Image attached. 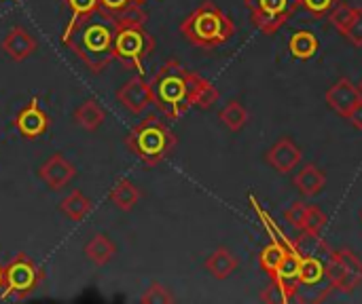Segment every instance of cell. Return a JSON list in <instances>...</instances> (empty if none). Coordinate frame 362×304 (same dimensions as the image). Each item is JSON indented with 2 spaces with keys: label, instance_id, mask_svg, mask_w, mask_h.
<instances>
[{
  "label": "cell",
  "instance_id": "obj_14",
  "mask_svg": "<svg viewBox=\"0 0 362 304\" xmlns=\"http://www.w3.org/2000/svg\"><path fill=\"white\" fill-rule=\"evenodd\" d=\"M38 49V42L36 38L32 36L30 30L17 25V28H11L4 38H2V51L13 59V61H23L28 57H32Z\"/></svg>",
  "mask_w": 362,
  "mask_h": 304
},
{
  "label": "cell",
  "instance_id": "obj_15",
  "mask_svg": "<svg viewBox=\"0 0 362 304\" xmlns=\"http://www.w3.org/2000/svg\"><path fill=\"white\" fill-rule=\"evenodd\" d=\"M72 118H74V123H76L81 129H85V131L91 133V131H98V129L104 125V121H106V110L102 108V104H100L98 99L87 97L85 102H81V104L74 108Z\"/></svg>",
  "mask_w": 362,
  "mask_h": 304
},
{
  "label": "cell",
  "instance_id": "obj_21",
  "mask_svg": "<svg viewBox=\"0 0 362 304\" xmlns=\"http://www.w3.org/2000/svg\"><path fill=\"white\" fill-rule=\"evenodd\" d=\"M299 262H301L299 250L295 245H288V250H286V254H284V258H282V262H280V267L272 279L284 284L286 288L297 290L299 288Z\"/></svg>",
  "mask_w": 362,
  "mask_h": 304
},
{
  "label": "cell",
  "instance_id": "obj_19",
  "mask_svg": "<svg viewBox=\"0 0 362 304\" xmlns=\"http://www.w3.org/2000/svg\"><path fill=\"white\" fill-rule=\"evenodd\" d=\"M59 212L72 220V222H83L91 212H93V201L81 193V190H72L70 195H66L62 201H59Z\"/></svg>",
  "mask_w": 362,
  "mask_h": 304
},
{
  "label": "cell",
  "instance_id": "obj_1",
  "mask_svg": "<svg viewBox=\"0 0 362 304\" xmlns=\"http://www.w3.org/2000/svg\"><path fill=\"white\" fill-rule=\"evenodd\" d=\"M117 25L119 19L98 11L85 17L66 38H62V44L70 49L93 74L104 72L115 61L112 44Z\"/></svg>",
  "mask_w": 362,
  "mask_h": 304
},
{
  "label": "cell",
  "instance_id": "obj_16",
  "mask_svg": "<svg viewBox=\"0 0 362 304\" xmlns=\"http://www.w3.org/2000/svg\"><path fill=\"white\" fill-rule=\"evenodd\" d=\"M238 267H240L238 258H235L233 252H229L227 248L214 250V252L206 258V262H204V269H206L214 279H218V281L229 279V277L238 271Z\"/></svg>",
  "mask_w": 362,
  "mask_h": 304
},
{
  "label": "cell",
  "instance_id": "obj_37",
  "mask_svg": "<svg viewBox=\"0 0 362 304\" xmlns=\"http://www.w3.org/2000/svg\"><path fill=\"white\" fill-rule=\"evenodd\" d=\"M358 89H361V93H362V80H361V85H358Z\"/></svg>",
  "mask_w": 362,
  "mask_h": 304
},
{
  "label": "cell",
  "instance_id": "obj_2",
  "mask_svg": "<svg viewBox=\"0 0 362 304\" xmlns=\"http://www.w3.org/2000/svg\"><path fill=\"white\" fill-rule=\"evenodd\" d=\"M204 76L187 70L180 61H165L151 80L153 106L170 121L185 116L193 104Z\"/></svg>",
  "mask_w": 362,
  "mask_h": 304
},
{
  "label": "cell",
  "instance_id": "obj_5",
  "mask_svg": "<svg viewBox=\"0 0 362 304\" xmlns=\"http://www.w3.org/2000/svg\"><path fill=\"white\" fill-rule=\"evenodd\" d=\"M144 19H146L144 11L119 19L115 32V44H112L115 59H119L125 68L136 70L142 76H144V63L155 51V38L146 32Z\"/></svg>",
  "mask_w": 362,
  "mask_h": 304
},
{
  "label": "cell",
  "instance_id": "obj_17",
  "mask_svg": "<svg viewBox=\"0 0 362 304\" xmlns=\"http://www.w3.org/2000/svg\"><path fill=\"white\" fill-rule=\"evenodd\" d=\"M322 281H327V258H322V256H301L299 286L318 288Z\"/></svg>",
  "mask_w": 362,
  "mask_h": 304
},
{
  "label": "cell",
  "instance_id": "obj_9",
  "mask_svg": "<svg viewBox=\"0 0 362 304\" xmlns=\"http://www.w3.org/2000/svg\"><path fill=\"white\" fill-rule=\"evenodd\" d=\"M13 125H15V129H17V133H19L21 138H25V140H38V138H42V135L51 129V118H49V114L42 110L40 99L34 95V97L17 112Z\"/></svg>",
  "mask_w": 362,
  "mask_h": 304
},
{
  "label": "cell",
  "instance_id": "obj_3",
  "mask_svg": "<svg viewBox=\"0 0 362 304\" xmlns=\"http://www.w3.org/2000/svg\"><path fill=\"white\" fill-rule=\"evenodd\" d=\"M180 34L193 47L216 49L235 36V23L214 0H204L182 19Z\"/></svg>",
  "mask_w": 362,
  "mask_h": 304
},
{
  "label": "cell",
  "instance_id": "obj_8",
  "mask_svg": "<svg viewBox=\"0 0 362 304\" xmlns=\"http://www.w3.org/2000/svg\"><path fill=\"white\" fill-rule=\"evenodd\" d=\"M327 281L333 290L352 294L362 284V260L352 250H335L327 258Z\"/></svg>",
  "mask_w": 362,
  "mask_h": 304
},
{
  "label": "cell",
  "instance_id": "obj_18",
  "mask_svg": "<svg viewBox=\"0 0 362 304\" xmlns=\"http://www.w3.org/2000/svg\"><path fill=\"white\" fill-rule=\"evenodd\" d=\"M108 199L115 205V209H119V212H132L138 205V201H140V190H138V186L129 178H121L110 188Z\"/></svg>",
  "mask_w": 362,
  "mask_h": 304
},
{
  "label": "cell",
  "instance_id": "obj_36",
  "mask_svg": "<svg viewBox=\"0 0 362 304\" xmlns=\"http://www.w3.org/2000/svg\"><path fill=\"white\" fill-rule=\"evenodd\" d=\"M4 290V267H0V294Z\"/></svg>",
  "mask_w": 362,
  "mask_h": 304
},
{
  "label": "cell",
  "instance_id": "obj_13",
  "mask_svg": "<svg viewBox=\"0 0 362 304\" xmlns=\"http://www.w3.org/2000/svg\"><path fill=\"white\" fill-rule=\"evenodd\" d=\"M301 148L291 140V138H280L267 152H265V161L280 174H288L293 171L299 163H301Z\"/></svg>",
  "mask_w": 362,
  "mask_h": 304
},
{
  "label": "cell",
  "instance_id": "obj_31",
  "mask_svg": "<svg viewBox=\"0 0 362 304\" xmlns=\"http://www.w3.org/2000/svg\"><path fill=\"white\" fill-rule=\"evenodd\" d=\"M352 13H354V6L348 4V2H344V0H339V2L335 4V8H333L327 17H329V21L344 34L346 28H348V23H350V19H352Z\"/></svg>",
  "mask_w": 362,
  "mask_h": 304
},
{
  "label": "cell",
  "instance_id": "obj_29",
  "mask_svg": "<svg viewBox=\"0 0 362 304\" xmlns=\"http://www.w3.org/2000/svg\"><path fill=\"white\" fill-rule=\"evenodd\" d=\"M327 222H329V216L320 207L310 205L308 214H305V220H303V226H301V233L312 235V237H320V233L327 226Z\"/></svg>",
  "mask_w": 362,
  "mask_h": 304
},
{
  "label": "cell",
  "instance_id": "obj_12",
  "mask_svg": "<svg viewBox=\"0 0 362 304\" xmlns=\"http://www.w3.org/2000/svg\"><path fill=\"white\" fill-rule=\"evenodd\" d=\"M325 99H327V104H329L331 110H335L339 116L348 118L350 110L362 99V93L361 89H358L350 78L344 76V78H339V80L327 91Z\"/></svg>",
  "mask_w": 362,
  "mask_h": 304
},
{
  "label": "cell",
  "instance_id": "obj_24",
  "mask_svg": "<svg viewBox=\"0 0 362 304\" xmlns=\"http://www.w3.org/2000/svg\"><path fill=\"white\" fill-rule=\"evenodd\" d=\"M66 6L70 8V19L64 25L62 38H66L85 17L98 13L100 11V0H66Z\"/></svg>",
  "mask_w": 362,
  "mask_h": 304
},
{
  "label": "cell",
  "instance_id": "obj_7",
  "mask_svg": "<svg viewBox=\"0 0 362 304\" xmlns=\"http://www.w3.org/2000/svg\"><path fill=\"white\" fill-rule=\"evenodd\" d=\"M244 6L250 11L252 25L259 32L272 36L288 23V19L295 15L301 2L299 0H244Z\"/></svg>",
  "mask_w": 362,
  "mask_h": 304
},
{
  "label": "cell",
  "instance_id": "obj_33",
  "mask_svg": "<svg viewBox=\"0 0 362 304\" xmlns=\"http://www.w3.org/2000/svg\"><path fill=\"white\" fill-rule=\"evenodd\" d=\"M308 203H303V201H295L286 212H284V220L293 226V229H297V231H301V226H303V220H305V214H308Z\"/></svg>",
  "mask_w": 362,
  "mask_h": 304
},
{
  "label": "cell",
  "instance_id": "obj_35",
  "mask_svg": "<svg viewBox=\"0 0 362 304\" xmlns=\"http://www.w3.org/2000/svg\"><path fill=\"white\" fill-rule=\"evenodd\" d=\"M348 121L356 127V129H362V99L350 110V114H348Z\"/></svg>",
  "mask_w": 362,
  "mask_h": 304
},
{
  "label": "cell",
  "instance_id": "obj_10",
  "mask_svg": "<svg viewBox=\"0 0 362 304\" xmlns=\"http://www.w3.org/2000/svg\"><path fill=\"white\" fill-rule=\"evenodd\" d=\"M117 102L132 114H142L151 104H153V93H151V83L138 74L129 80H125L117 89Z\"/></svg>",
  "mask_w": 362,
  "mask_h": 304
},
{
  "label": "cell",
  "instance_id": "obj_6",
  "mask_svg": "<svg viewBox=\"0 0 362 304\" xmlns=\"http://www.w3.org/2000/svg\"><path fill=\"white\" fill-rule=\"evenodd\" d=\"M45 281V271L34 265V260L19 252L4 267V290L0 294L2 300H25L32 296Z\"/></svg>",
  "mask_w": 362,
  "mask_h": 304
},
{
  "label": "cell",
  "instance_id": "obj_25",
  "mask_svg": "<svg viewBox=\"0 0 362 304\" xmlns=\"http://www.w3.org/2000/svg\"><path fill=\"white\" fill-rule=\"evenodd\" d=\"M221 123L229 129V131H242L250 118L248 110L244 108V104L240 99H231L221 112H218Z\"/></svg>",
  "mask_w": 362,
  "mask_h": 304
},
{
  "label": "cell",
  "instance_id": "obj_11",
  "mask_svg": "<svg viewBox=\"0 0 362 304\" xmlns=\"http://www.w3.org/2000/svg\"><path fill=\"white\" fill-rule=\"evenodd\" d=\"M36 176L49 190H62L76 178V167L62 152H55L36 169Z\"/></svg>",
  "mask_w": 362,
  "mask_h": 304
},
{
  "label": "cell",
  "instance_id": "obj_27",
  "mask_svg": "<svg viewBox=\"0 0 362 304\" xmlns=\"http://www.w3.org/2000/svg\"><path fill=\"white\" fill-rule=\"evenodd\" d=\"M261 303L267 304H291V303H305V298H301L297 294V290L286 288L284 284L272 279V284L263 290L261 294Z\"/></svg>",
  "mask_w": 362,
  "mask_h": 304
},
{
  "label": "cell",
  "instance_id": "obj_28",
  "mask_svg": "<svg viewBox=\"0 0 362 304\" xmlns=\"http://www.w3.org/2000/svg\"><path fill=\"white\" fill-rule=\"evenodd\" d=\"M148 0H100V11L115 19H123L134 13H142V6Z\"/></svg>",
  "mask_w": 362,
  "mask_h": 304
},
{
  "label": "cell",
  "instance_id": "obj_26",
  "mask_svg": "<svg viewBox=\"0 0 362 304\" xmlns=\"http://www.w3.org/2000/svg\"><path fill=\"white\" fill-rule=\"evenodd\" d=\"M286 250H288V243H284V241H272L269 245H265L259 254V265H261L263 273L274 277L284 254H286Z\"/></svg>",
  "mask_w": 362,
  "mask_h": 304
},
{
  "label": "cell",
  "instance_id": "obj_20",
  "mask_svg": "<svg viewBox=\"0 0 362 304\" xmlns=\"http://www.w3.org/2000/svg\"><path fill=\"white\" fill-rule=\"evenodd\" d=\"M288 51L295 59L308 61L320 51V40L314 32L310 30H297L291 40H288Z\"/></svg>",
  "mask_w": 362,
  "mask_h": 304
},
{
  "label": "cell",
  "instance_id": "obj_22",
  "mask_svg": "<svg viewBox=\"0 0 362 304\" xmlns=\"http://www.w3.org/2000/svg\"><path fill=\"white\" fill-rule=\"evenodd\" d=\"M293 184L303 197H316L327 184V174L318 169L316 165H305L293 180Z\"/></svg>",
  "mask_w": 362,
  "mask_h": 304
},
{
  "label": "cell",
  "instance_id": "obj_23",
  "mask_svg": "<svg viewBox=\"0 0 362 304\" xmlns=\"http://www.w3.org/2000/svg\"><path fill=\"white\" fill-rule=\"evenodd\" d=\"M115 254H117V245L106 235H95L85 245V256L98 267L108 265L115 258Z\"/></svg>",
  "mask_w": 362,
  "mask_h": 304
},
{
  "label": "cell",
  "instance_id": "obj_4",
  "mask_svg": "<svg viewBox=\"0 0 362 304\" xmlns=\"http://www.w3.org/2000/svg\"><path fill=\"white\" fill-rule=\"evenodd\" d=\"M176 144V133L157 114H146L138 125L132 127V131L125 138L127 150L146 167L163 163L174 152Z\"/></svg>",
  "mask_w": 362,
  "mask_h": 304
},
{
  "label": "cell",
  "instance_id": "obj_32",
  "mask_svg": "<svg viewBox=\"0 0 362 304\" xmlns=\"http://www.w3.org/2000/svg\"><path fill=\"white\" fill-rule=\"evenodd\" d=\"M344 36L354 44V47H362V6H354L352 19L344 32Z\"/></svg>",
  "mask_w": 362,
  "mask_h": 304
},
{
  "label": "cell",
  "instance_id": "obj_30",
  "mask_svg": "<svg viewBox=\"0 0 362 304\" xmlns=\"http://www.w3.org/2000/svg\"><path fill=\"white\" fill-rule=\"evenodd\" d=\"M176 300V296L170 292V288H165L163 284H151L148 290L142 294L140 303L142 304H170Z\"/></svg>",
  "mask_w": 362,
  "mask_h": 304
},
{
  "label": "cell",
  "instance_id": "obj_34",
  "mask_svg": "<svg viewBox=\"0 0 362 304\" xmlns=\"http://www.w3.org/2000/svg\"><path fill=\"white\" fill-rule=\"evenodd\" d=\"M299 2H301V6H303L308 13H312L314 17L322 19V17H327V15L335 8V4H337L339 0H299Z\"/></svg>",
  "mask_w": 362,
  "mask_h": 304
}]
</instances>
